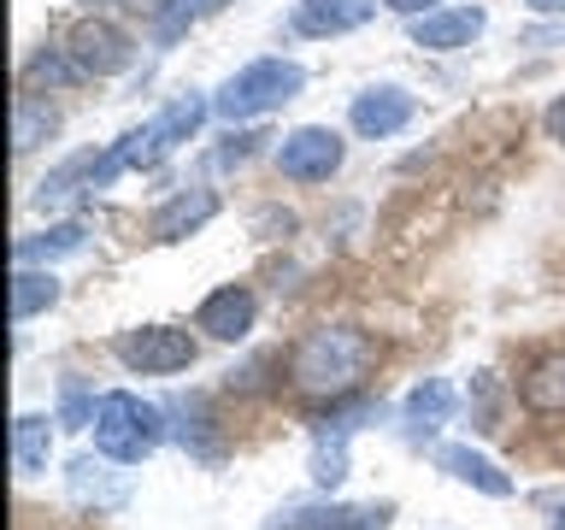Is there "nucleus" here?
Wrapping results in <instances>:
<instances>
[{
	"label": "nucleus",
	"instance_id": "nucleus-21",
	"mask_svg": "<svg viewBox=\"0 0 565 530\" xmlns=\"http://www.w3.org/2000/svg\"><path fill=\"white\" fill-rule=\"evenodd\" d=\"M53 124H60V118H53V113H47V106H42V100H30V95H18V113H12V148H18V153H30V148H42V141L53 136Z\"/></svg>",
	"mask_w": 565,
	"mask_h": 530
},
{
	"label": "nucleus",
	"instance_id": "nucleus-15",
	"mask_svg": "<svg viewBox=\"0 0 565 530\" xmlns=\"http://www.w3.org/2000/svg\"><path fill=\"white\" fill-rule=\"evenodd\" d=\"M524 406L530 413H542V418H559L565 413V353H547V360H536L524 371Z\"/></svg>",
	"mask_w": 565,
	"mask_h": 530
},
{
	"label": "nucleus",
	"instance_id": "nucleus-5",
	"mask_svg": "<svg viewBox=\"0 0 565 530\" xmlns=\"http://www.w3.org/2000/svg\"><path fill=\"white\" fill-rule=\"evenodd\" d=\"M113 353L130 371H141V378H166V371L194 365V336L177 325H141V330H124L113 342Z\"/></svg>",
	"mask_w": 565,
	"mask_h": 530
},
{
	"label": "nucleus",
	"instance_id": "nucleus-8",
	"mask_svg": "<svg viewBox=\"0 0 565 530\" xmlns=\"http://www.w3.org/2000/svg\"><path fill=\"white\" fill-rule=\"evenodd\" d=\"M489 12L483 7H436L413 18V47H430V53H454V47H471L483 35Z\"/></svg>",
	"mask_w": 565,
	"mask_h": 530
},
{
	"label": "nucleus",
	"instance_id": "nucleus-26",
	"mask_svg": "<svg viewBox=\"0 0 565 530\" xmlns=\"http://www.w3.org/2000/svg\"><path fill=\"white\" fill-rule=\"evenodd\" d=\"M542 124H547V136H554V141H565V95L542 113Z\"/></svg>",
	"mask_w": 565,
	"mask_h": 530
},
{
	"label": "nucleus",
	"instance_id": "nucleus-11",
	"mask_svg": "<svg viewBox=\"0 0 565 530\" xmlns=\"http://www.w3.org/2000/svg\"><path fill=\"white\" fill-rule=\"evenodd\" d=\"M448 418H454V383L448 378H424L413 395L401 401V424H406V436H413V442L436 436Z\"/></svg>",
	"mask_w": 565,
	"mask_h": 530
},
{
	"label": "nucleus",
	"instance_id": "nucleus-3",
	"mask_svg": "<svg viewBox=\"0 0 565 530\" xmlns=\"http://www.w3.org/2000/svg\"><path fill=\"white\" fill-rule=\"evenodd\" d=\"M300 88H307V71H300L295 60H254L218 88L212 113L230 118V124L236 118H265V113H277L282 100H295Z\"/></svg>",
	"mask_w": 565,
	"mask_h": 530
},
{
	"label": "nucleus",
	"instance_id": "nucleus-12",
	"mask_svg": "<svg viewBox=\"0 0 565 530\" xmlns=\"http://www.w3.org/2000/svg\"><path fill=\"white\" fill-rule=\"evenodd\" d=\"M377 12V0H295V30L300 35H348Z\"/></svg>",
	"mask_w": 565,
	"mask_h": 530
},
{
	"label": "nucleus",
	"instance_id": "nucleus-14",
	"mask_svg": "<svg viewBox=\"0 0 565 530\" xmlns=\"http://www.w3.org/2000/svg\"><path fill=\"white\" fill-rule=\"evenodd\" d=\"M436 459H441V471H448V477H459V484H471V489L494 495V501H507V495H512V477L494 466L489 454L466 448V442H448V448H436Z\"/></svg>",
	"mask_w": 565,
	"mask_h": 530
},
{
	"label": "nucleus",
	"instance_id": "nucleus-7",
	"mask_svg": "<svg viewBox=\"0 0 565 530\" xmlns=\"http://www.w3.org/2000/svg\"><path fill=\"white\" fill-rule=\"evenodd\" d=\"M254 318H259L254 289H242V283H224V289H212V295L201 300V312H194V330L218 336V342H242V336L254 330Z\"/></svg>",
	"mask_w": 565,
	"mask_h": 530
},
{
	"label": "nucleus",
	"instance_id": "nucleus-4",
	"mask_svg": "<svg viewBox=\"0 0 565 530\" xmlns=\"http://www.w3.org/2000/svg\"><path fill=\"white\" fill-rule=\"evenodd\" d=\"M342 136L330 130V124H300L277 141V171L289 177V183H330L335 171H342Z\"/></svg>",
	"mask_w": 565,
	"mask_h": 530
},
{
	"label": "nucleus",
	"instance_id": "nucleus-16",
	"mask_svg": "<svg viewBox=\"0 0 565 530\" xmlns=\"http://www.w3.org/2000/svg\"><path fill=\"white\" fill-rule=\"evenodd\" d=\"M47 454H53V431L42 413H18L12 418V471L18 477H42L47 471Z\"/></svg>",
	"mask_w": 565,
	"mask_h": 530
},
{
	"label": "nucleus",
	"instance_id": "nucleus-23",
	"mask_svg": "<svg viewBox=\"0 0 565 530\" xmlns=\"http://www.w3.org/2000/svg\"><path fill=\"white\" fill-rule=\"evenodd\" d=\"M95 406L100 401H88V389L77 378H65V395H60V418L71 424V431H83V424H95Z\"/></svg>",
	"mask_w": 565,
	"mask_h": 530
},
{
	"label": "nucleus",
	"instance_id": "nucleus-1",
	"mask_svg": "<svg viewBox=\"0 0 565 530\" xmlns=\"http://www.w3.org/2000/svg\"><path fill=\"white\" fill-rule=\"evenodd\" d=\"M377 365V342L353 325H318L295 342L289 353V383L300 395L318 401H348L365 383V371Z\"/></svg>",
	"mask_w": 565,
	"mask_h": 530
},
{
	"label": "nucleus",
	"instance_id": "nucleus-10",
	"mask_svg": "<svg viewBox=\"0 0 565 530\" xmlns=\"http://www.w3.org/2000/svg\"><path fill=\"white\" fill-rule=\"evenodd\" d=\"M212 219H218V194L212 189H177L171 201L153 212V242H183Z\"/></svg>",
	"mask_w": 565,
	"mask_h": 530
},
{
	"label": "nucleus",
	"instance_id": "nucleus-22",
	"mask_svg": "<svg viewBox=\"0 0 565 530\" xmlns=\"http://www.w3.org/2000/svg\"><path fill=\"white\" fill-rule=\"evenodd\" d=\"M212 7H218V0H159V7H153V30H159V42H177V35H183L201 12H212Z\"/></svg>",
	"mask_w": 565,
	"mask_h": 530
},
{
	"label": "nucleus",
	"instance_id": "nucleus-19",
	"mask_svg": "<svg viewBox=\"0 0 565 530\" xmlns=\"http://www.w3.org/2000/svg\"><path fill=\"white\" fill-rule=\"evenodd\" d=\"M83 242H88V230L71 219V224H53L42 230V236H24L12 247V259L18 265H35V259H65V254H83Z\"/></svg>",
	"mask_w": 565,
	"mask_h": 530
},
{
	"label": "nucleus",
	"instance_id": "nucleus-25",
	"mask_svg": "<svg viewBox=\"0 0 565 530\" xmlns=\"http://www.w3.org/2000/svg\"><path fill=\"white\" fill-rule=\"evenodd\" d=\"M388 12H401V18H424V12H436L441 0H383Z\"/></svg>",
	"mask_w": 565,
	"mask_h": 530
},
{
	"label": "nucleus",
	"instance_id": "nucleus-28",
	"mask_svg": "<svg viewBox=\"0 0 565 530\" xmlns=\"http://www.w3.org/2000/svg\"><path fill=\"white\" fill-rule=\"evenodd\" d=\"M554 530H565V519H559V524H554Z\"/></svg>",
	"mask_w": 565,
	"mask_h": 530
},
{
	"label": "nucleus",
	"instance_id": "nucleus-20",
	"mask_svg": "<svg viewBox=\"0 0 565 530\" xmlns=\"http://www.w3.org/2000/svg\"><path fill=\"white\" fill-rule=\"evenodd\" d=\"M77 77H83V65L71 60V47H35L24 65V95H35V88H71Z\"/></svg>",
	"mask_w": 565,
	"mask_h": 530
},
{
	"label": "nucleus",
	"instance_id": "nucleus-17",
	"mask_svg": "<svg viewBox=\"0 0 565 530\" xmlns=\"http://www.w3.org/2000/svg\"><path fill=\"white\" fill-rule=\"evenodd\" d=\"M95 166H100L95 153H71V159H65L60 171H47V177H42V189H35V206L47 212V206H65L71 194L95 189Z\"/></svg>",
	"mask_w": 565,
	"mask_h": 530
},
{
	"label": "nucleus",
	"instance_id": "nucleus-6",
	"mask_svg": "<svg viewBox=\"0 0 565 530\" xmlns=\"http://www.w3.org/2000/svg\"><path fill=\"white\" fill-rule=\"evenodd\" d=\"M65 47H71V60L83 65V77H118V71L136 65V42L118 24H106V18H83Z\"/></svg>",
	"mask_w": 565,
	"mask_h": 530
},
{
	"label": "nucleus",
	"instance_id": "nucleus-27",
	"mask_svg": "<svg viewBox=\"0 0 565 530\" xmlns=\"http://www.w3.org/2000/svg\"><path fill=\"white\" fill-rule=\"evenodd\" d=\"M536 12H565V0H530Z\"/></svg>",
	"mask_w": 565,
	"mask_h": 530
},
{
	"label": "nucleus",
	"instance_id": "nucleus-24",
	"mask_svg": "<svg viewBox=\"0 0 565 530\" xmlns=\"http://www.w3.org/2000/svg\"><path fill=\"white\" fill-rule=\"evenodd\" d=\"M254 141H271V136H230V148L218 153V166H236V159L254 153Z\"/></svg>",
	"mask_w": 565,
	"mask_h": 530
},
{
	"label": "nucleus",
	"instance_id": "nucleus-13",
	"mask_svg": "<svg viewBox=\"0 0 565 530\" xmlns=\"http://www.w3.org/2000/svg\"><path fill=\"white\" fill-rule=\"evenodd\" d=\"M395 507L377 501V507H348V501H324V507H300L289 530H388Z\"/></svg>",
	"mask_w": 565,
	"mask_h": 530
},
{
	"label": "nucleus",
	"instance_id": "nucleus-9",
	"mask_svg": "<svg viewBox=\"0 0 565 530\" xmlns=\"http://www.w3.org/2000/svg\"><path fill=\"white\" fill-rule=\"evenodd\" d=\"M413 95H406L401 83H377V88H365V95H353V130H360L365 141H383V136H395L406 130V118H413Z\"/></svg>",
	"mask_w": 565,
	"mask_h": 530
},
{
	"label": "nucleus",
	"instance_id": "nucleus-18",
	"mask_svg": "<svg viewBox=\"0 0 565 530\" xmlns=\"http://www.w3.org/2000/svg\"><path fill=\"white\" fill-rule=\"evenodd\" d=\"M53 300H60V277H53V272H35V265H18V272H12V325H24V318L47 312Z\"/></svg>",
	"mask_w": 565,
	"mask_h": 530
},
{
	"label": "nucleus",
	"instance_id": "nucleus-2",
	"mask_svg": "<svg viewBox=\"0 0 565 530\" xmlns=\"http://www.w3.org/2000/svg\"><path fill=\"white\" fill-rule=\"evenodd\" d=\"M88 431H95V448L113 459V466H141V459L166 442V413H159L153 401L130 395V389H113V395H100Z\"/></svg>",
	"mask_w": 565,
	"mask_h": 530
}]
</instances>
